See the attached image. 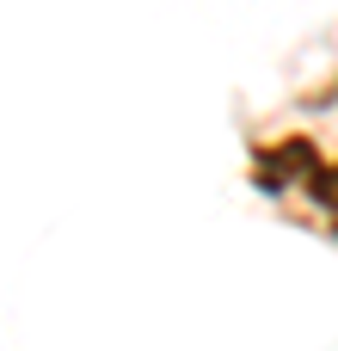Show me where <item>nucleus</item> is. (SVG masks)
<instances>
[{"instance_id": "f257e3e1", "label": "nucleus", "mask_w": 338, "mask_h": 351, "mask_svg": "<svg viewBox=\"0 0 338 351\" xmlns=\"http://www.w3.org/2000/svg\"><path fill=\"white\" fill-rule=\"evenodd\" d=\"M320 167V142L314 136H271V142H259L252 148V185L259 191H271V197H283V191H302L308 185V173Z\"/></svg>"}, {"instance_id": "f03ea898", "label": "nucleus", "mask_w": 338, "mask_h": 351, "mask_svg": "<svg viewBox=\"0 0 338 351\" xmlns=\"http://www.w3.org/2000/svg\"><path fill=\"white\" fill-rule=\"evenodd\" d=\"M308 204H320L326 216H338V154H320V167L308 173Z\"/></svg>"}, {"instance_id": "7ed1b4c3", "label": "nucleus", "mask_w": 338, "mask_h": 351, "mask_svg": "<svg viewBox=\"0 0 338 351\" xmlns=\"http://www.w3.org/2000/svg\"><path fill=\"white\" fill-rule=\"evenodd\" d=\"M308 105H338V74L326 80V86H314V93H308Z\"/></svg>"}, {"instance_id": "20e7f679", "label": "nucleus", "mask_w": 338, "mask_h": 351, "mask_svg": "<svg viewBox=\"0 0 338 351\" xmlns=\"http://www.w3.org/2000/svg\"><path fill=\"white\" fill-rule=\"evenodd\" d=\"M333 234H338V216H333Z\"/></svg>"}]
</instances>
